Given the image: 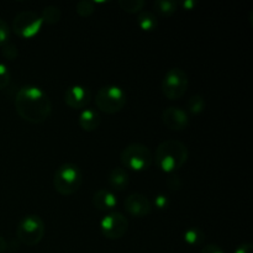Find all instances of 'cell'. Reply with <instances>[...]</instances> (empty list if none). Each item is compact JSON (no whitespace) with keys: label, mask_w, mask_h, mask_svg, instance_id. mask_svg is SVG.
I'll use <instances>...</instances> for the list:
<instances>
[{"label":"cell","mask_w":253,"mask_h":253,"mask_svg":"<svg viewBox=\"0 0 253 253\" xmlns=\"http://www.w3.org/2000/svg\"><path fill=\"white\" fill-rule=\"evenodd\" d=\"M126 93L118 85L101 86L95 95V105L103 113L113 115L126 105Z\"/></svg>","instance_id":"cell-5"},{"label":"cell","mask_w":253,"mask_h":253,"mask_svg":"<svg viewBox=\"0 0 253 253\" xmlns=\"http://www.w3.org/2000/svg\"><path fill=\"white\" fill-rule=\"evenodd\" d=\"M7 250V244L2 236H0V253L5 252Z\"/></svg>","instance_id":"cell-30"},{"label":"cell","mask_w":253,"mask_h":253,"mask_svg":"<svg viewBox=\"0 0 253 253\" xmlns=\"http://www.w3.org/2000/svg\"><path fill=\"white\" fill-rule=\"evenodd\" d=\"M76 11L79 16L82 17H89L90 15H93V12L95 11V6H94L93 1H89V0H82L77 4Z\"/></svg>","instance_id":"cell-22"},{"label":"cell","mask_w":253,"mask_h":253,"mask_svg":"<svg viewBox=\"0 0 253 253\" xmlns=\"http://www.w3.org/2000/svg\"><path fill=\"white\" fill-rule=\"evenodd\" d=\"M120 161L126 170L143 172L153 163V155L147 146L142 143H131L121 151Z\"/></svg>","instance_id":"cell-4"},{"label":"cell","mask_w":253,"mask_h":253,"mask_svg":"<svg viewBox=\"0 0 253 253\" xmlns=\"http://www.w3.org/2000/svg\"><path fill=\"white\" fill-rule=\"evenodd\" d=\"M10 37V27L2 19H0V47L7 43V40Z\"/></svg>","instance_id":"cell-23"},{"label":"cell","mask_w":253,"mask_h":253,"mask_svg":"<svg viewBox=\"0 0 253 253\" xmlns=\"http://www.w3.org/2000/svg\"><path fill=\"white\" fill-rule=\"evenodd\" d=\"M183 6H184L187 10H192V7L195 6V2L194 1H185V2H183Z\"/></svg>","instance_id":"cell-31"},{"label":"cell","mask_w":253,"mask_h":253,"mask_svg":"<svg viewBox=\"0 0 253 253\" xmlns=\"http://www.w3.org/2000/svg\"><path fill=\"white\" fill-rule=\"evenodd\" d=\"M177 9L178 2L173 1V0H157V1L153 2V10H155V12L163 17L172 16L177 11Z\"/></svg>","instance_id":"cell-17"},{"label":"cell","mask_w":253,"mask_h":253,"mask_svg":"<svg viewBox=\"0 0 253 253\" xmlns=\"http://www.w3.org/2000/svg\"><path fill=\"white\" fill-rule=\"evenodd\" d=\"M41 17L34 11H22L15 16L12 21V31L19 37L25 40L34 39L42 29Z\"/></svg>","instance_id":"cell-8"},{"label":"cell","mask_w":253,"mask_h":253,"mask_svg":"<svg viewBox=\"0 0 253 253\" xmlns=\"http://www.w3.org/2000/svg\"><path fill=\"white\" fill-rule=\"evenodd\" d=\"M128 229V220L119 211H110L101 219L100 231L109 240H119L125 236Z\"/></svg>","instance_id":"cell-9"},{"label":"cell","mask_w":253,"mask_h":253,"mask_svg":"<svg viewBox=\"0 0 253 253\" xmlns=\"http://www.w3.org/2000/svg\"><path fill=\"white\" fill-rule=\"evenodd\" d=\"M124 208L130 215L135 217L148 216L152 211V204L146 195L141 193L130 194L124 202Z\"/></svg>","instance_id":"cell-11"},{"label":"cell","mask_w":253,"mask_h":253,"mask_svg":"<svg viewBox=\"0 0 253 253\" xmlns=\"http://www.w3.org/2000/svg\"><path fill=\"white\" fill-rule=\"evenodd\" d=\"M40 17H41L42 22L47 25H54L57 22H59L62 17L61 10L58 9L54 5H49V6H46L43 10H42L41 14H39Z\"/></svg>","instance_id":"cell-19"},{"label":"cell","mask_w":253,"mask_h":253,"mask_svg":"<svg viewBox=\"0 0 253 253\" xmlns=\"http://www.w3.org/2000/svg\"><path fill=\"white\" fill-rule=\"evenodd\" d=\"M189 78L187 72L182 68H170L166 72L162 79L161 89L163 95L169 100H178L187 93Z\"/></svg>","instance_id":"cell-7"},{"label":"cell","mask_w":253,"mask_h":253,"mask_svg":"<svg viewBox=\"0 0 253 253\" xmlns=\"http://www.w3.org/2000/svg\"><path fill=\"white\" fill-rule=\"evenodd\" d=\"M146 2L143 0H120L119 1V6L121 10H124L127 14H138V12L143 11Z\"/></svg>","instance_id":"cell-20"},{"label":"cell","mask_w":253,"mask_h":253,"mask_svg":"<svg viewBox=\"0 0 253 253\" xmlns=\"http://www.w3.org/2000/svg\"><path fill=\"white\" fill-rule=\"evenodd\" d=\"M137 24L142 31H155L158 26L157 16L152 11H141L137 16Z\"/></svg>","instance_id":"cell-16"},{"label":"cell","mask_w":253,"mask_h":253,"mask_svg":"<svg viewBox=\"0 0 253 253\" xmlns=\"http://www.w3.org/2000/svg\"><path fill=\"white\" fill-rule=\"evenodd\" d=\"M234 253H253L252 244H250V242L241 244L240 246H237V249L235 250Z\"/></svg>","instance_id":"cell-28"},{"label":"cell","mask_w":253,"mask_h":253,"mask_svg":"<svg viewBox=\"0 0 253 253\" xmlns=\"http://www.w3.org/2000/svg\"><path fill=\"white\" fill-rule=\"evenodd\" d=\"M83 183V173L74 163H63L56 169L53 175V187L61 195L77 193Z\"/></svg>","instance_id":"cell-3"},{"label":"cell","mask_w":253,"mask_h":253,"mask_svg":"<svg viewBox=\"0 0 253 253\" xmlns=\"http://www.w3.org/2000/svg\"><path fill=\"white\" fill-rule=\"evenodd\" d=\"M63 98L64 103L69 108L79 110V109H84L89 105V103L91 101V91L90 89L82 84H76V85H72L66 89Z\"/></svg>","instance_id":"cell-10"},{"label":"cell","mask_w":253,"mask_h":253,"mask_svg":"<svg viewBox=\"0 0 253 253\" xmlns=\"http://www.w3.org/2000/svg\"><path fill=\"white\" fill-rule=\"evenodd\" d=\"M162 121L169 130L183 131L189 126L188 113L178 106H169L162 113Z\"/></svg>","instance_id":"cell-12"},{"label":"cell","mask_w":253,"mask_h":253,"mask_svg":"<svg viewBox=\"0 0 253 253\" xmlns=\"http://www.w3.org/2000/svg\"><path fill=\"white\" fill-rule=\"evenodd\" d=\"M1 53L5 58L15 59L17 57V47H15L11 43H5L1 47Z\"/></svg>","instance_id":"cell-25"},{"label":"cell","mask_w":253,"mask_h":253,"mask_svg":"<svg viewBox=\"0 0 253 253\" xmlns=\"http://www.w3.org/2000/svg\"><path fill=\"white\" fill-rule=\"evenodd\" d=\"M200 253H225V252L224 250H222L220 246H217V245L209 244V245H205V246L203 247Z\"/></svg>","instance_id":"cell-27"},{"label":"cell","mask_w":253,"mask_h":253,"mask_svg":"<svg viewBox=\"0 0 253 253\" xmlns=\"http://www.w3.org/2000/svg\"><path fill=\"white\" fill-rule=\"evenodd\" d=\"M78 123L79 126H81L84 131L91 132V131H95L96 128L100 126L101 118L100 115H99L98 111L94 110V109H83L81 115H79Z\"/></svg>","instance_id":"cell-15"},{"label":"cell","mask_w":253,"mask_h":253,"mask_svg":"<svg viewBox=\"0 0 253 253\" xmlns=\"http://www.w3.org/2000/svg\"><path fill=\"white\" fill-rule=\"evenodd\" d=\"M183 239H184L185 244L189 245V246H199L204 242L205 235L198 227H189L183 234Z\"/></svg>","instance_id":"cell-18"},{"label":"cell","mask_w":253,"mask_h":253,"mask_svg":"<svg viewBox=\"0 0 253 253\" xmlns=\"http://www.w3.org/2000/svg\"><path fill=\"white\" fill-rule=\"evenodd\" d=\"M46 227L43 221L37 215H27L22 217L16 229L17 240L26 246H36L43 239Z\"/></svg>","instance_id":"cell-6"},{"label":"cell","mask_w":253,"mask_h":253,"mask_svg":"<svg viewBox=\"0 0 253 253\" xmlns=\"http://www.w3.org/2000/svg\"><path fill=\"white\" fill-rule=\"evenodd\" d=\"M178 180H179V177H177V175H172V177H169V179L167 180L168 188H170L172 190L179 189L180 185H182V182L175 183V182H178Z\"/></svg>","instance_id":"cell-29"},{"label":"cell","mask_w":253,"mask_h":253,"mask_svg":"<svg viewBox=\"0 0 253 253\" xmlns=\"http://www.w3.org/2000/svg\"><path fill=\"white\" fill-rule=\"evenodd\" d=\"M189 157L184 143L175 140H167L157 146L155 152L156 166L165 173H173L182 168Z\"/></svg>","instance_id":"cell-2"},{"label":"cell","mask_w":253,"mask_h":253,"mask_svg":"<svg viewBox=\"0 0 253 253\" xmlns=\"http://www.w3.org/2000/svg\"><path fill=\"white\" fill-rule=\"evenodd\" d=\"M93 204L100 211L110 212L118 205V198L110 189H99L93 195Z\"/></svg>","instance_id":"cell-13"},{"label":"cell","mask_w":253,"mask_h":253,"mask_svg":"<svg viewBox=\"0 0 253 253\" xmlns=\"http://www.w3.org/2000/svg\"><path fill=\"white\" fill-rule=\"evenodd\" d=\"M15 109L22 120L30 124H42L52 114L49 96L36 85H24L15 96Z\"/></svg>","instance_id":"cell-1"},{"label":"cell","mask_w":253,"mask_h":253,"mask_svg":"<svg viewBox=\"0 0 253 253\" xmlns=\"http://www.w3.org/2000/svg\"><path fill=\"white\" fill-rule=\"evenodd\" d=\"M109 187L116 192H123L127 189L128 183H130V175L128 172L124 167L114 168L108 177Z\"/></svg>","instance_id":"cell-14"},{"label":"cell","mask_w":253,"mask_h":253,"mask_svg":"<svg viewBox=\"0 0 253 253\" xmlns=\"http://www.w3.org/2000/svg\"><path fill=\"white\" fill-rule=\"evenodd\" d=\"M10 78H11V76H10L9 68L4 63H0V89L6 88Z\"/></svg>","instance_id":"cell-24"},{"label":"cell","mask_w":253,"mask_h":253,"mask_svg":"<svg viewBox=\"0 0 253 253\" xmlns=\"http://www.w3.org/2000/svg\"><path fill=\"white\" fill-rule=\"evenodd\" d=\"M187 109L193 115H198V114L203 113L205 109L204 98L202 95H199V94L190 96L187 101Z\"/></svg>","instance_id":"cell-21"},{"label":"cell","mask_w":253,"mask_h":253,"mask_svg":"<svg viewBox=\"0 0 253 253\" xmlns=\"http://www.w3.org/2000/svg\"><path fill=\"white\" fill-rule=\"evenodd\" d=\"M153 204L157 209L163 210V209H167L168 205H169V202H168V198L166 197L165 194H158L157 197L153 199Z\"/></svg>","instance_id":"cell-26"}]
</instances>
